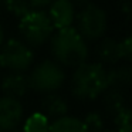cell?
<instances>
[{"label": "cell", "mask_w": 132, "mask_h": 132, "mask_svg": "<svg viewBox=\"0 0 132 132\" xmlns=\"http://www.w3.org/2000/svg\"><path fill=\"white\" fill-rule=\"evenodd\" d=\"M98 58L102 63H117L121 58L119 53V41H117L112 37H105L98 43L97 48H95Z\"/></svg>", "instance_id": "11"}, {"label": "cell", "mask_w": 132, "mask_h": 132, "mask_svg": "<svg viewBox=\"0 0 132 132\" xmlns=\"http://www.w3.org/2000/svg\"><path fill=\"white\" fill-rule=\"evenodd\" d=\"M104 106L112 115H115L118 111H121L125 106V97H123L122 91L118 88L106 89L105 95H104Z\"/></svg>", "instance_id": "13"}, {"label": "cell", "mask_w": 132, "mask_h": 132, "mask_svg": "<svg viewBox=\"0 0 132 132\" xmlns=\"http://www.w3.org/2000/svg\"><path fill=\"white\" fill-rule=\"evenodd\" d=\"M119 53H121V58L125 60H131L132 58V37L126 36L122 41H119Z\"/></svg>", "instance_id": "19"}, {"label": "cell", "mask_w": 132, "mask_h": 132, "mask_svg": "<svg viewBox=\"0 0 132 132\" xmlns=\"http://www.w3.org/2000/svg\"><path fill=\"white\" fill-rule=\"evenodd\" d=\"M40 109L41 115L48 119V118H61L64 115H67L68 112V105H67V101L64 100L61 95L54 94V92H50L46 97L41 100L40 104Z\"/></svg>", "instance_id": "10"}, {"label": "cell", "mask_w": 132, "mask_h": 132, "mask_svg": "<svg viewBox=\"0 0 132 132\" xmlns=\"http://www.w3.org/2000/svg\"><path fill=\"white\" fill-rule=\"evenodd\" d=\"M3 4L10 13L20 19L30 12V4L27 0H3Z\"/></svg>", "instance_id": "17"}, {"label": "cell", "mask_w": 132, "mask_h": 132, "mask_svg": "<svg viewBox=\"0 0 132 132\" xmlns=\"http://www.w3.org/2000/svg\"><path fill=\"white\" fill-rule=\"evenodd\" d=\"M101 132H114V131H108V129H102Z\"/></svg>", "instance_id": "25"}, {"label": "cell", "mask_w": 132, "mask_h": 132, "mask_svg": "<svg viewBox=\"0 0 132 132\" xmlns=\"http://www.w3.org/2000/svg\"><path fill=\"white\" fill-rule=\"evenodd\" d=\"M9 132H24V131H23V128H20V126H16L14 129H12V131H9Z\"/></svg>", "instance_id": "24"}, {"label": "cell", "mask_w": 132, "mask_h": 132, "mask_svg": "<svg viewBox=\"0 0 132 132\" xmlns=\"http://www.w3.org/2000/svg\"><path fill=\"white\" fill-rule=\"evenodd\" d=\"M121 7H122V10L126 13V14H129V13H131V7H129V0H122V2H121Z\"/></svg>", "instance_id": "22"}, {"label": "cell", "mask_w": 132, "mask_h": 132, "mask_svg": "<svg viewBox=\"0 0 132 132\" xmlns=\"http://www.w3.org/2000/svg\"><path fill=\"white\" fill-rule=\"evenodd\" d=\"M23 117V105L12 97H0V131L9 132L19 126Z\"/></svg>", "instance_id": "7"}, {"label": "cell", "mask_w": 132, "mask_h": 132, "mask_svg": "<svg viewBox=\"0 0 132 132\" xmlns=\"http://www.w3.org/2000/svg\"><path fill=\"white\" fill-rule=\"evenodd\" d=\"M114 122L118 128V132H132L131 109L128 106H123L121 111H118L114 115Z\"/></svg>", "instance_id": "16"}, {"label": "cell", "mask_w": 132, "mask_h": 132, "mask_svg": "<svg viewBox=\"0 0 132 132\" xmlns=\"http://www.w3.org/2000/svg\"><path fill=\"white\" fill-rule=\"evenodd\" d=\"M33 51L21 40L10 38L0 47V65L13 72L26 71L33 63Z\"/></svg>", "instance_id": "5"}, {"label": "cell", "mask_w": 132, "mask_h": 132, "mask_svg": "<svg viewBox=\"0 0 132 132\" xmlns=\"http://www.w3.org/2000/svg\"><path fill=\"white\" fill-rule=\"evenodd\" d=\"M29 89V78L21 72H10L2 80V91L6 97L17 100L23 97Z\"/></svg>", "instance_id": "9"}, {"label": "cell", "mask_w": 132, "mask_h": 132, "mask_svg": "<svg viewBox=\"0 0 132 132\" xmlns=\"http://www.w3.org/2000/svg\"><path fill=\"white\" fill-rule=\"evenodd\" d=\"M48 132H88V129L84 125L82 119L64 115L61 118L54 119L53 123H50Z\"/></svg>", "instance_id": "12"}, {"label": "cell", "mask_w": 132, "mask_h": 132, "mask_svg": "<svg viewBox=\"0 0 132 132\" xmlns=\"http://www.w3.org/2000/svg\"><path fill=\"white\" fill-rule=\"evenodd\" d=\"M48 17L53 27H57L58 30L71 27L75 17V7L70 0H53L50 3Z\"/></svg>", "instance_id": "8"}, {"label": "cell", "mask_w": 132, "mask_h": 132, "mask_svg": "<svg viewBox=\"0 0 132 132\" xmlns=\"http://www.w3.org/2000/svg\"><path fill=\"white\" fill-rule=\"evenodd\" d=\"M51 51L55 60L67 67H78L85 63L88 47L74 27L60 29L51 38Z\"/></svg>", "instance_id": "1"}, {"label": "cell", "mask_w": 132, "mask_h": 132, "mask_svg": "<svg viewBox=\"0 0 132 132\" xmlns=\"http://www.w3.org/2000/svg\"><path fill=\"white\" fill-rule=\"evenodd\" d=\"M84 125L87 126L88 132H101L104 129V119L101 117L100 112L97 111H91L85 115L84 118Z\"/></svg>", "instance_id": "18"}, {"label": "cell", "mask_w": 132, "mask_h": 132, "mask_svg": "<svg viewBox=\"0 0 132 132\" xmlns=\"http://www.w3.org/2000/svg\"><path fill=\"white\" fill-rule=\"evenodd\" d=\"M71 2V4L72 6H77V7H84V6H87L88 3H91V0H70Z\"/></svg>", "instance_id": "21"}, {"label": "cell", "mask_w": 132, "mask_h": 132, "mask_svg": "<svg viewBox=\"0 0 132 132\" xmlns=\"http://www.w3.org/2000/svg\"><path fill=\"white\" fill-rule=\"evenodd\" d=\"M77 24L82 38L97 40L106 30V13L98 4L88 3L77 14Z\"/></svg>", "instance_id": "6"}, {"label": "cell", "mask_w": 132, "mask_h": 132, "mask_svg": "<svg viewBox=\"0 0 132 132\" xmlns=\"http://www.w3.org/2000/svg\"><path fill=\"white\" fill-rule=\"evenodd\" d=\"M3 40H4V33H3L2 26H0V47H2V44H3Z\"/></svg>", "instance_id": "23"}, {"label": "cell", "mask_w": 132, "mask_h": 132, "mask_svg": "<svg viewBox=\"0 0 132 132\" xmlns=\"http://www.w3.org/2000/svg\"><path fill=\"white\" fill-rule=\"evenodd\" d=\"M65 80V72L55 61L44 60L38 63L33 68L29 78V87L34 88L38 92H50L55 91L61 87Z\"/></svg>", "instance_id": "4"}, {"label": "cell", "mask_w": 132, "mask_h": 132, "mask_svg": "<svg viewBox=\"0 0 132 132\" xmlns=\"http://www.w3.org/2000/svg\"><path fill=\"white\" fill-rule=\"evenodd\" d=\"M108 71V82L109 87H128L132 81V70L129 65H121L118 68L106 70Z\"/></svg>", "instance_id": "14"}, {"label": "cell", "mask_w": 132, "mask_h": 132, "mask_svg": "<svg viewBox=\"0 0 132 132\" xmlns=\"http://www.w3.org/2000/svg\"><path fill=\"white\" fill-rule=\"evenodd\" d=\"M109 88L108 71L100 63H84L75 67L71 89L80 100H92Z\"/></svg>", "instance_id": "2"}, {"label": "cell", "mask_w": 132, "mask_h": 132, "mask_svg": "<svg viewBox=\"0 0 132 132\" xmlns=\"http://www.w3.org/2000/svg\"><path fill=\"white\" fill-rule=\"evenodd\" d=\"M53 24L48 14L43 10H30L20 19L19 31L27 43L40 46L50 38L53 33Z\"/></svg>", "instance_id": "3"}, {"label": "cell", "mask_w": 132, "mask_h": 132, "mask_svg": "<svg viewBox=\"0 0 132 132\" xmlns=\"http://www.w3.org/2000/svg\"><path fill=\"white\" fill-rule=\"evenodd\" d=\"M30 4V7H34V9H40V7H44L47 4H50L53 0H27Z\"/></svg>", "instance_id": "20"}, {"label": "cell", "mask_w": 132, "mask_h": 132, "mask_svg": "<svg viewBox=\"0 0 132 132\" xmlns=\"http://www.w3.org/2000/svg\"><path fill=\"white\" fill-rule=\"evenodd\" d=\"M50 129V122L44 115L40 112H34L27 118L26 123L23 126L24 132H48Z\"/></svg>", "instance_id": "15"}]
</instances>
